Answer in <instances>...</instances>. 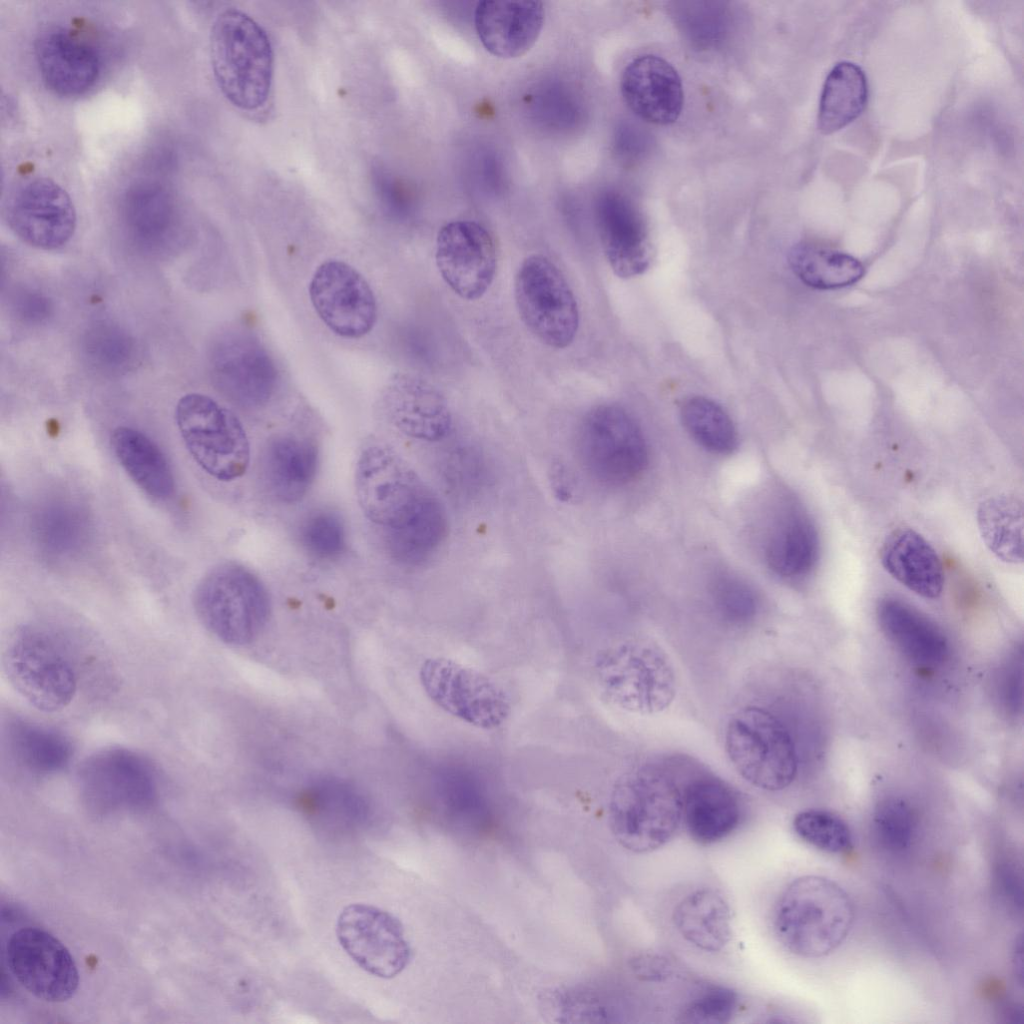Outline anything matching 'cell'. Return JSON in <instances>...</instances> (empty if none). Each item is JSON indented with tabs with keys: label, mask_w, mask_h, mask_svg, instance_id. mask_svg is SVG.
I'll return each mask as SVG.
<instances>
[{
	"label": "cell",
	"mask_w": 1024,
	"mask_h": 1024,
	"mask_svg": "<svg viewBox=\"0 0 1024 1024\" xmlns=\"http://www.w3.org/2000/svg\"><path fill=\"white\" fill-rule=\"evenodd\" d=\"M193 606L203 626L225 644L253 642L271 613L267 589L249 569L235 562L221 563L197 584Z\"/></svg>",
	"instance_id": "7"
},
{
	"label": "cell",
	"mask_w": 1024,
	"mask_h": 1024,
	"mask_svg": "<svg viewBox=\"0 0 1024 1024\" xmlns=\"http://www.w3.org/2000/svg\"><path fill=\"white\" fill-rule=\"evenodd\" d=\"M725 749L738 774L759 789L780 791L796 777L793 738L784 723L762 707H743L730 717Z\"/></svg>",
	"instance_id": "8"
},
{
	"label": "cell",
	"mask_w": 1024,
	"mask_h": 1024,
	"mask_svg": "<svg viewBox=\"0 0 1024 1024\" xmlns=\"http://www.w3.org/2000/svg\"><path fill=\"white\" fill-rule=\"evenodd\" d=\"M977 524L987 548L1000 560L1023 561V505L1012 495H997L983 501Z\"/></svg>",
	"instance_id": "36"
},
{
	"label": "cell",
	"mask_w": 1024,
	"mask_h": 1024,
	"mask_svg": "<svg viewBox=\"0 0 1024 1024\" xmlns=\"http://www.w3.org/2000/svg\"><path fill=\"white\" fill-rule=\"evenodd\" d=\"M299 538L303 548L318 559L339 556L346 546V532L339 515L329 510L311 513L302 522Z\"/></svg>",
	"instance_id": "41"
},
{
	"label": "cell",
	"mask_w": 1024,
	"mask_h": 1024,
	"mask_svg": "<svg viewBox=\"0 0 1024 1024\" xmlns=\"http://www.w3.org/2000/svg\"><path fill=\"white\" fill-rule=\"evenodd\" d=\"M577 451L585 470L612 486L627 484L645 469L648 449L636 420L622 407L602 404L582 419Z\"/></svg>",
	"instance_id": "10"
},
{
	"label": "cell",
	"mask_w": 1024,
	"mask_h": 1024,
	"mask_svg": "<svg viewBox=\"0 0 1024 1024\" xmlns=\"http://www.w3.org/2000/svg\"><path fill=\"white\" fill-rule=\"evenodd\" d=\"M630 966L638 978L649 982L664 981L673 973V966L669 959L654 952L635 955L631 959Z\"/></svg>",
	"instance_id": "47"
},
{
	"label": "cell",
	"mask_w": 1024,
	"mask_h": 1024,
	"mask_svg": "<svg viewBox=\"0 0 1024 1024\" xmlns=\"http://www.w3.org/2000/svg\"><path fill=\"white\" fill-rule=\"evenodd\" d=\"M680 415L686 430L705 449L718 454H729L736 449L735 426L715 401L703 396L690 397L683 402Z\"/></svg>",
	"instance_id": "37"
},
{
	"label": "cell",
	"mask_w": 1024,
	"mask_h": 1024,
	"mask_svg": "<svg viewBox=\"0 0 1024 1024\" xmlns=\"http://www.w3.org/2000/svg\"><path fill=\"white\" fill-rule=\"evenodd\" d=\"M739 1008V996L723 985L703 987L687 1003L681 1015L684 1022L721 1024L731 1021Z\"/></svg>",
	"instance_id": "42"
},
{
	"label": "cell",
	"mask_w": 1024,
	"mask_h": 1024,
	"mask_svg": "<svg viewBox=\"0 0 1024 1024\" xmlns=\"http://www.w3.org/2000/svg\"><path fill=\"white\" fill-rule=\"evenodd\" d=\"M545 19L542 2L485 0L477 4L474 26L484 48L492 55L511 59L524 55L535 44Z\"/></svg>",
	"instance_id": "25"
},
{
	"label": "cell",
	"mask_w": 1024,
	"mask_h": 1024,
	"mask_svg": "<svg viewBox=\"0 0 1024 1024\" xmlns=\"http://www.w3.org/2000/svg\"><path fill=\"white\" fill-rule=\"evenodd\" d=\"M788 263L804 284L819 290L852 285L865 274L855 257L812 242L795 244L788 252Z\"/></svg>",
	"instance_id": "35"
},
{
	"label": "cell",
	"mask_w": 1024,
	"mask_h": 1024,
	"mask_svg": "<svg viewBox=\"0 0 1024 1024\" xmlns=\"http://www.w3.org/2000/svg\"><path fill=\"white\" fill-rule=\"evenodd\" d=\"M5 959L13 976L35 997L47 1002L71 998L79 973L69 950L51 933L25 927L14 932L6 945Z\"/></svg>",
	"instance_id": "16"
},
{
	"label": "cell",
	"mask_w": 1024,
	"mask_h": 1024,
	"mask_svg": "<svg viewBox=\"0 0 1024 1024\" xmlns=\"http://www.w3.org/2000/svg\"><path fill=\"white\" fill-rule=\"evenodd\" d=\"M355 489L365 516L386 530L389 551L406 561L433 557L448 535L437 495L392 448L373 444L360 454Z\"/></svg>",
	"instance_id": "1"
},
{
	"label": "cell",
	"mask_w": 1024,
	"mask_h": 1024,
	"mask_svg": "<svg viewBox=\"0 0 1024 1024\" xmlns=\"http://www.w3.org/2000/svg\"><path fill=\"white\" fill-rule=\"evenodd\" d=\"M625 128L624 138L622 140L624 153L631 158L643 156L649 145L648 136L642 129H638L635 126H628Z\"/></svg>",
	"instance_id": "48"
},
{
	"label": "cell",
	"mask_w": 1024,
	"mask_h": 1024,
	"mask_svg": "<svg viewBox=\"0 0 1024 1024\" xmlns=\"http://www.w3.org/2000/svg\"><path fill=\"white\" fill-rule=\"evenodd\" d=\"M111 446L123 469L148 496L165 500L173 494L172 469L147 435L131 427H117L111 435Z\"/></svg>",
	"instance_id": "31"
},
{
	"label": "cell",
	"mask_w": 1024,
	"mask_h": 1024,
	"mask_svg": "<svg viewBox=\"0 0 1024 1024\" xmlns=\"http://www.w3.org/2000/svg\"><path fill=\"white\" fill-rule=\"evenodd\" d=\"M435 261L442 279L456 295L468 301L477 300L495 277L494 240L476 221H451L438 232Z\"/></svg>",
	"instance_id": "18"
},
{
	"label": "cell",
	"mask_w": 1024,
	"mask_h": 1024,
	"mask_svg": "<svg viewBox=\"0 0 1024 1024\" xmlns=\"http://www.w3.org/2000/svg\"><path fill=\"white\" fill-rule=\"evenodd\" d=\"M596 220L605 257L621 278L642 274L652 259L647 227L641 212L623 194L602 193L596 203Z\"/></svg>",
	"instance_id": "22"
},
{
	"label": "cell",
	"mask_w": 1024,
	"mask_h": 1024,
	"mask_svg": "<svg viewBox=\"0 0 1024 1024\" xmlns=\"http://www.w3.org/2000/svg\"><path fill=\"white\" fill-rule=\"evenodd\" d=\"M595 675L604 698L633 714L661 713L677 693L672 662L651 640H625L606 648L596 659Z\"/></svg>",
	"instance_id": "5"
},
{
	"label": "cell",
	"mask_w": 1024,
	"mask_h": 1024,
	"mask_svg": "<svg viewBox=\"0 0 1024 1024\" xmlns=\"http://www.w3.org/2000/svg\"><path fill=\"white\" fill-rule=\"evenodd\" d=\"M339 945L368 974L391 979L409 964L411 947L400 920L365 903L345 906L336 921Z\"/></svg>",
	"instance_id": "13"
},
{
	"label": "cell",
	"mask_w": 1024,
	"mask_h": 1024,
	"mask_svg": "<svg viewBox=\"0 0 1024 1024\" xmlns=\"http://www.w3.org/2000/svg\"><path fill=\"white\" fill-rule=\"evenodd\" d=\"M2 667L14 690L40 711H60L76 695L74 662L60 639L44 627L16 628L3 647Z\"/></svg>",
	"instance_id": "6"
},
{
	"label": "cell",
	"mask_w": 1024,
	"mask_h": 1024,
	"mask_svg": "<svg viewBox=\"0 0 1024 1024\" xmlns=\"http://www.w3.org/2000/svg\"><path fill=\"white\" fill-rule=\"evenodd\" d=\"M917 816L908 802L897 797L882 800L873 816L877 839L891 851L908 849L917 833Z\"/></svg>",
	"instance_id": "40"
},
{
	"label": "cell",
	"mask_w": 1024,
	"mask_h": 1024,
	"mask_svg": "<svg viewBox=\"0 0 1024 1024\" xmlns=\"http://www.w3.org/2000/svg\"><path fill=\"white\" fill-rule=\"evenodd\" d=\"M420 681L428 697L447 714L477 728L500 727L511 711L510 700L494 680L444 657L426 659Z\"/></svg>",
	"instance_id": "12"
},
{
	"label": "cell",
	"mask_w": 1024,
	"mask_h": 1024,
	"mask_svg": "<svg viewBox=\"0 0 1024 1024\" xmlns=\"http://www.w3.org/2000/svg\"><path fill=\"white\" fill-rule=\"evenodd\" d=\"M673 11L681 32L700 50L716 47L728 32L729 14L723 2H678Z\"/></svg>",
	"instance_id": "38"
},
{
	"label": "cell",
	"mask_w": 1024,
	"mask_h": 1024,
	"mask_svg": "<svg viewBox=\"0 0 1024 1024\" xmlns=\"http://www.w3.org/2000/svg\"><path fill=\"white\" fill-rule=\"evenodd\" d=\"M6 740L16 764L34 775L64 770L74 754L72 742L63 733L25 719L9 722Z\"/></svg>",
	"instance_id": "32"
},
{
	"label": "cell",
	"mask_w": 1024,
	"mask_h": 1024,
	"mask_svg": "<svg viewBox=\"0 0 1024 1024\" xmlns=\"http://www.w3.org/2000/svg\"><path fill=\"white\" fill-rule=\"evenodd\" d=\"M1022 944H1023L1022 936L1019 935L1018 939L1015 941L1014 948H1013V964H1014L1015 974H1016V976L1019 977L1020 984L1022 983V975H1023V960H1022L1023 959V945Z\"/></svg>",
	"instance_id": "49"
},
{
	"label": "cell",
	"mask_w": 1024,
	"mask_h": 1024,
	"mask_svg": "<svg viewBox=\"0 0 1024 1024\" xmlns=\"http://www.w3.org/2000/svg\"><path fill=\"white\" fill-rule=\"evenodd\" d=\"M876 614L884 635L910 660L935 665L946 658L948 643L944 633L910 604L886 597L878 603Z\"/></svg>",
	"instance_id": "28"
},
{
	"label": "cell",
	"mask_w": 1024,
	"mask_h": 1024,
	"mask_svg": "<svg viewBox=\"0 0 1024 1024\" xmlns=\"http://www.w3.org/2000/svg\"><path fill=\"white\" fill-rule=\"evenodd\" d=\"M682 822V789L665 767L647 764L622 776L609 802V824L626 850L643 854L667 844Z\"/></svg>",
	"instance_id": "3"
},
{
	"label": "cell",
	"mask_w": 1024,
	"mask_h": 1024,
	"mask_svg": "<svg viewBox=\"0 0 1024 1024\" xmlns=\"http://www.w3.org/2000/svg\"><path fill=\"white\" fill-rule=\"evenodd\" d=\"M378 405L388 422L410 438L435 442L451 431L452 415L446 398L421 377L393 375L381 390Z\"/></svg>",
	"instance_id": "20"
},
{
	"label": "cell",
	"mask_w": 1024,
	"mask_h": 1024,
	"mask_svg": "<svg viewBox=\"0 0 1024 1024\" xmlns=\"http://www.w3.org/2000/svg\"><path fill=\"white\" fill-rule=\"evenodd\" d=\"M712 594L719 613L729 622L746 623L756 614L758 604L755 592L737 576H718L713 583Z\"/></svg>",
	"instance_id": "43"
},
{
	"label": "cell",
	"mask_w": 1024,
	"mask_h": 1024,
	"mask_svg": "<svg viewBox=\"0 0 1024 1024\" xmlns=\"http://www.w3.org/2000/svg\"><path fill=\"white\" fill-rule=\"evenodd\" d=\"M309 297L322 322L343 338H361L377 321L373 290L363 275L344 261L330 259L317 267Z\"/></svg>",
	"instance_id": "17"
},
{
	"label": "cell",
	"mask_w": 1024,
	"mask_h": 1024,
	"mask_svg": "<svg viewBox=\"0 0 1024 1024\" xmlns=\"http://www.w3.org/2000/svg\"><path fill=\"white\" fill-rule=\"evenodd\" d=\"M78 781L85 795L105 806L141 805L157 789V770L142 754L122 747L100 750L80 766Z\"/></svg>",
	"instance_id": "19"
},
{
	"label": "cell",
	"mask_w": 1024,
	"mask_h": 1024,
	"mask_svg": "<svg viewBox=\"0 0 1024 1024\" xmlns=\"http://www.w3.org/2000/svg\"><path fill=\"white\" fill-rule=\"evenodd\" d=\"M85 349L88 357L101 368L118 370L130 362L133 345L118 328L99 325L88 333Z\"/></svg>",
	"instance_id": "44"
},
{
	"label": "cell",
	"mask_w": 1024,
	"mask_h": 1024,
	"mask_svg": "<svg viewBox=\"0 0 1024 1024\" xmlns=\"http://www.w3.org/2000/svg\"><path fill=\"white\" fill-rule=\"evenodd\" d=\"M210 368L217 389L242 407L265 405L277 388L275 362L250 332L234 330L220 336L211 349Z\"/></svg>",
	"instance_id": "15"
},
{
	"label": "cell",
	"mask_w": 1024,
	"mask_h": 1024,
	"mask_svg": "<svg viewBox=\"0 0 1024 1024\" xmlns=\"http://www.w3.org/2000/svg\"><path fill=\"white\" fill-rule=\"evenodd\" d=\"M818 555L819 537L813 521L801 507H792L768 541L770 568L785 578L801 577L811 571Z\"/></svg>",
	"instance_id": "33"
},
{
	"label": "cell",
	"mask_w": 1024,
	"mask_h": 1024,
	"mask_svg": "<svg viewBox=\"0 0 1024 1024\" xmlns=\"http://www.w3.org/2000/svg\"><path fill=\"white\" fill-rule=\"evenodd\" d=\"M12 309L16 317L28 324H39L51 314L50 300L31 289H21L12 297Z\"/></svg>",
	"instance_id": "46"
},
{
	"label": "cell",
	"mask_w": 1024,
	"mask_h": 1024,
	"mask_svg": "<svg viewBox=\"0 0 1024 1024\" xmlns=\"http://www.w3.org/2000/svg\"><path fill=\"white\" fill-rule=\"evenodd\" d=\"M262 464L272 495L281 502L294 503L307 494L314 482L318 451L308 439L279 435L269 441Z\"/></svg>",
	"instance_id": "30"
},
{
	"label": "cell",
	"mask_w": 1024,
	"mask_h": 1024,
	"mask_svg": "<svg viewBox=\"0 0 1024 1024\" xmlns=\"http://www.w3.org/2000/svg\"><path fill=\"white\" fill-rule=\"evenodd\" d=\"M881 563L899 583L919 596L937 598L944 586L940 558L930 543L910 528H898L884 540Z\"/></svg>",
	"instance_id": "27"
},
{
	"label": "cell",
	"mask_w": 1024,
	"mask_h": 1024,
	"mask_svg": "<svg viewBox=\"0 0 1024 1024\" xmlns=\"http://www.w3.org/2000/svg\"><path fill=\"white\" fill-rule=\"evenodd\" d=\"M35 58L44 84L64 97L86 93L101 73V59L94 46L62 27L39 35Z\"/></svg>",
	"instance_id": "24"
},
{
	"label": "cell",
	"mask_w": 1024,
	"mask_h": 1024,
	"mask_svg": "<svg viewBox=\"0 0 1024 1024\" xmlns=\"http://www.w3.org/2000/svg\"><path fill=\"white\" fill-rule=\"evenodd\" d=\"M742 818L738 793L724 780L697 775L682 789V822L693 840L709 845L731 835Z\"/></svg>",
	"instance_id": "26"
},
{
	"label": "cell",
	"mask_w": 1024,
	"mask_h": 1024,
	"mask_svg": "<svg viewBox=\"0 0 1024 1024\" xmlns=\"http://www.w3.org/2000/svg\"><path fill=\"white\" fill-rule=\"evenodd\" d=\"M81 519L71 510L52 509L39 520V537L44 545L53 551L64 553L76 546L81 539Z\"/></svg>",
	"instance_id": "45"
},
{
	"label": "cell",
	"mask_w": 1024,
	"mask_h": 1024,
	"mask_svg": "<svg viewBox=\"0 0 1024 1024\" xmlns=\"http://www.w3.org/2000/svg\"><path fill=\"white\" fill-rule=\"evenodd\" d=\"M209 50L224 97L245 111L264 106L272 86L274 55L263 27L239 9H226L212 24Z\"/></svg>",
	"instance_id": "4"
},
{
	"label": "cell",
	"mask_w": 1024,
	"mask_h": 1024,
	"mask_svg": "<svg viewBox=\"0 0 1024 1024\" xmlns=\"http://www.w3.org/2000/svg\"><path fill=\"white\" fill-rule=\"evenodd\" d=\"M793 829L806 843L833 854L847 852L853 847V836L848 824L838 815L823 809H807L793 819Z\"/></svg>",
	"instance_id": "39"
},
{
	"label": "cell",
	"mask_w": 1024,
	"mask_h": 1024,
	"mask_svg": "<svg viewBox=\"0 0 1024 1024\" xmlns=\"http://www.w3.org/2000/svg\"><path fill=\"white\" fill-rule=\"evenodd\" d=\"M672 921L681 937L705 952H719L732 938V915L725 896L711 887L697 888L675 905Z\"/></svg>",
	"instance_id": "29"
},
{
	"label": "cell",
	"mask_w": 1024,
	"mask_h": 1024,
	"mask_svg": "<svg viewBox=\"0 0 1024 1024\" xmlns=\"http://www.w3.org/2000/svg\"><path fill=\"white\" fill-rule=\"evenodd\" d=\"M855 917L853 902L833 880L805 875L791 881L774 908L773 927L780 943L802 958H820L847 938Z\"/></svg>",
	"instance_id": "2"
},
{
	"label": "cell",
	"mask_w": 1024,
	"mask_h": 1024,
	"mask_svg": "<svg viewBox=\"0 0 1024 1024\" xmlns=\"http://www.w3.org/2000/svg\"><path fill=\"white\" fill-rule=\"evenodd\" d=\"M868 97V86L863 70L856 64L837 63L823 85L818 128L823 134L834 133L860 116Z\"/></svg>",
	"instance_id": "34"
},
{
	"label": "cell",
	"mask_w": 1024,
	"mask_h": 1024,
	"mask_svg": "<svg viewBox=\"0 0 1024 1024\" xmlns=\"http://www.w3.org/2000/svg\"><path fill=\"white\" fill-rule=\"evenodd\" d=\"M121 221L128 240L140 252L163 255L176 251L179 215L169 189L153 180H140L124 193Z\"/></svg>",
	"instance_id": "21"
},
{
	"label": "cell",
	"mask_w": 1024,
	"mask_h": 1024,
	"mask_svg": "<svg viewBox=\"0 0 1024 1024\" xmlns=\"http://www.w3.org/2000/svg\"><path fill=\"white\" fill-rule=\"evenodd\" d=\"M620 90L629 109L645 122L674 123L680 116L684 93L681 78L665 59L640 55L623 70Z\"/></svg>",
	"instance_id": "23"
},
{
	"label": "cell",
	"mask_w": 1024,
	"mask_h": 1024,
	"mask_svg": "<svg viewBox=\"0 0 1024 1024\" xmlns=\"http://www.w3.org/2000/svg\"><path fill=\"white\" fill-rule=\"evenodd\" d=\"M3 218L24 243L55 250L67 244L77 226V214L67 191L47 177L26 179L3 201Z\"/></svg>",
	"instance_id": "14"
},
{
	"label": "cell",
	"mask_w": 1024,
	"mask_h": 1024,
	"mask_svg": "<svg viewBox=\"0 0 1024 1024\" xmlns=\"http://www.w3.org/2000/svg\"><path fill=\"white\" fill-rule=\"evenodd\" d=\"M175 420L186 449L207 474L224 482L245 474L250 445L230 410L207 395L189 393L179 399Z\"/></svg>",
	"instance_id": "9"
},
{
	"label": "cell",
	"mask_w": 1024,
	"mask_h": 1024,
	"mask_svg": "<svg viewBox=\"0 0 1024 1024\" xmlns=\"http://www.w3.org/2000/svg\"><path fill=\"white\" fill-rule=\"evenodd\" d=\"M514 297L522 322L539 341L555 349L573 342L579 327L577 300L548 257L532 254L522 261L515 275Z\"/></svg>",
	"instance_id": "11"
}]
</instances>
